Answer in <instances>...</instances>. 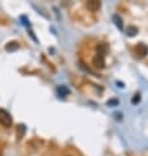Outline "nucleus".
<instances>
[{
	"instance_id": "f257e3e1",
	"label": "nucleus",
	"mask_w": 148,
	"mask_h": 156,
	"mask_svg": "<svg viewBox=\"0 0 148 156\" xmlns=\"http://www.w3.org/2000/svg\"><path fill=\"white\" fill-rule=\"evenodd\" d=\"M93 66L98 70L105 67V51H101L100 47H97V54L93 58Z\"/></svg>"
},
{
	"instance_id": "20e7f679",
	"label": "nucleus",
	"mask_w": 148,
	"mask_h": 156,
	"mask_svg": "<svg viewBox=\"0 0 148 156\" xmlns=\"http://www.w3.org/2000/svg\"><path fill=\"white\" fill-rule=\"evenodd\" d=\"M86 7H88V9H90V11L94 12V11L100 9V7H101V3H100V2H88Z\"/></svg>"
},
{
	"instance_id": "1a4fd4ad",
	"label": "nucleus",
	"mask_w": 148,
	"mask_h": 156,
	"mask_svg": "<svg viewBox=\"0 0 148 156\" xmlns=\"http://www.w3.org/2000/svg\"><path fill=\"white\" fill-rule=\"evenodd\" d=\"M139 101H140V96H139V93H136V94H135V96L132 97L131 102H132V104H138Z\"/></svg>"
},
{
	"instance_id": "423d86ee",
	"label": "nucleus",
	"mask_w": 148,
	"mask_h": 156,
	"mask_svg": "<svg viewBox=\"0 0 148 156\" xmlns=\"http://www.w3.org/2000/svg\"><path fill=\"white\" fill-rule=\"evenodd\" d=\"M126 33H127V36H130V37L136 36V33H138V28H135V27H129L127 29H126Z\"/></svg>"
},
{
	"instance_id": "7ed1b4c3",
	"label": "nucleus",
	"mask_w": 148,
	"mask_h": 156,
	"mask_svg": "<svg viewBox=\"0 0 148 156\" xmlns=\"http://www.w3.org/2000/svg\"><path fill=\"white\" fill-rule=\"evenodd\" d=\"M135 53L138 54V57H146V55L148 54V47L144 45V43H139V45L135 47Z\"/></svg>"
},
{
	"instance_id": "6e6552de",
	"label": "nucleus",
	"mask_w": 148,
	"mask_h": 156,
	"mask_svg": "<svg viewBox=\"0 0 148 156\" xmlns=\"http://www.w3.org/2000/svg\"><path fill=\"white\" fill-rule=\"evenodd\" d=\"M58 93L59 94H62V96L64 97V94H68L69 93V90L66 88V87H58ZM60 96V97H62Z\"/></svg>"
},
{
	"instance_id": "39448f33",
	"label": "nucleus",
	"mask_w": 148,
	"mask_h": 156,
	"mask_svg": "<svg viewBox=\"0 0 148 156\" xmlns=\"http://www.w3.org/2000/svg\"><path fill=\"white\" fill-rule=\"evenodd\" d=\"M17 49H19V43H17V42H9L5 46V50L7 51H15Z\"/></svg>"
},
{
	"instance_id": "0eeeda50",
	"label": "nucleus",
	"mask_w": 148,
	"mask_h": 156,
	"mask_svg": "<svg viewBox=\"0 0 148 156\" xmlns=\"http://www.w3.org/2000/svg\"><path fill=\"white\" fill-rule=\"evenodd\" d=\"M113 20L115 21V24H117V27H118L119 29H123V27H122V19L118 16V15H114L113 16Z\"/></svg>"
},
{
	"instance_id": "f03ea898",
	"label": "nucleus",
	"mask_w": 148,
	"mask_h": 156,
	"mask_svg": "<svg viewBox=\"0 0 148 156\" xmlns=\"http://www.w3.org/2000/svg\"><path fill=\"white\" fill-rule=\"evenodd\" d=\"M0 125L4 127H11L12 126V117L7 110L0 109Z\"/></svg>"
}]
</instances>
